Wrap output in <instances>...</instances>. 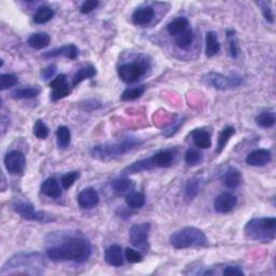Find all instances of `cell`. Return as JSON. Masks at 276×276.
I'll list each match as a JSON object with an SVG mask.
<instances>
[{
  "mask_svg": "<svg viewBox=\"0 0 276 276\" xmlns=\"http://www.w3.org/2000/svg\"><path fill=\"white\" fill-rule=\"evenodd\" d=\"M223 185L228 189H236L242 182V175L235 167H229L222 177Z\"/></svg>",
  "mask_w": 276,
  "mask_h": 276,
  "instance_id": "cell-19",
  "label": "cell"
},
{
  "mask_svg": "<svg viewBox=\"0 0 276 276\" xmlns=\"http://www.w3.org/2000/svg\"><path fill=\"white\" fill-rule=\"evenodd\" d=\"M55 16V12L50 7H40L34 16V22L36 24H46L51 21Z\"/></svg>",
  "mask_w": 276,
  "mask_h": 276,
  "instance_id": "cell-30",
  "label": "cell"
},
{
  "mask_svg": "<svg viewBox=\"0 0 276 276\" xmlns=\"http://www.w3.org/2000/svg\"><path fill=\"white\" fill-rule=\"evenodd\" d=\"M56 70H58V67H56L55 65H51V66H49L46 69L42 70V73H41L42 80L52 79V78L54 77V75L56 74Z\"/></svg>",
  "mask_w": 276,
  "mask_h": 276,
  "instance_id": "cell-47",
  "label": "cell"
},
{
  "mask_svg": "<svg viewBox=\"0 0 276 276\" xmlns=\"http://www.w3.org/2000/svg\"><path fill=\"white\" fill-rule=\"evenodd\" d=\"M167 32L168 34L171 35V36L177 37L178 35H180L181 33H183L185 31H187L189 28V21L183 18H177L175 20H173L171 23L167 24Z\"/></svg>",
  "mask_w": 276,
  "mask_h": 276,
  "instance_id": "cell-26",
  "label": "cell"
},
{
  "mask_svg": "<svg viewBox=\"0 0 276 276\" xmlns=\"http://www.w3.org/2000/svg\"><path fill=\"white\" fill-rule=\"evenodd\" d=\"M153 168H155V164H154V162H153L152 157H151V158L143 159V160L134 162L133 164L129 165V166L123 169V171L121 172V175L123 177H126V176H130V175H133V174L151 171V169H153Z\"/></svg>",
  "mask_w": 276,
  "mask_h": 276,
  "instance_id": "cell-15",
  "label": "cell"
},
{
  "mask_svg": "<svg viewBox=\"0 0 276 276\" xmlns=\"http://www.w3.org/2000/svg\"><path fill=\"white\" fill-rule=\"evenodd\" d=\"M169 243L176 249H186L206 246L208 239L201 229L195 226H186L174 232L169 237Z\"/></svg>",
  "mask_w": 276,
  "mask_h": 276,
  "instance_id": "cell-5",
  "label": "cell"
},
{
  "mask_svg": "<svg viewBox=\"0 0 276 276\" xmlns=\"http://www.w3.org/2000/svg\"><path fill=\"white\" fill-rule=\"evenodd\" d=\"M237 204V199L230 192H222L214 201V208L219 214H228L234 209Z\"/></svg>",
  "mask_w": 276,
  "mask_h": 276,
  "instance_id": "cell-12",
  "label": "cell"
},
{
  "mask_svg": "<svg viewBox=\"0 0 276 276\" xmlns=\"http://www.w3.org/2000/svg\"><path fill=\"white\" fill-rule=\"evenodd\" d=\"M100 6V3L97 0H88V2H84L80 7V12L82 14H88L95 10L97 7Z\"/></svg>",
  "mask_w": 276,
  "mask_h": 276,
  "instance_id": "cell-45",
  "label": "cell"
},
{
  "mask_svg": "<svg viewBox=\"0 0 276 276\" xmlns=\"http://www.w3.org/2000/svg\"><path fill=\"white\" fill-rule=\"evenodd\" d=\"M151 225L150 223L134 224L130 229V240L137 248H145L148 243Z\"/></svg>",
  "mask_w": 276,
  "mask_h": 276,
  "instance_id": "cell-10",
  "label": "cell"
},
{
  "mask_svg": "<svg viewBox=\"0 0 276 276\" xmlns=\"http://www.w3.org/2000/svg\"><path fill=\"white\" fill-rule=\"evenodd\" d=\"M200 187H201V180L197 178H192L189 179L187 185H186V197L187 200L192 201L195 199V196L197 195L200 191Z\"/></svg>",
  "mask_w": 276,
  "mask_h": 276,
  "instance_id": "cell-38",
  "label": "cell"
},
{
  "mask_svg": "<svg viewBox=\"0 0 276 276\" xmlns=\"http://www.w3.org/2000/svg\"><path fill=\"white\" fill-rule=\"evenodd\" d=\"M202 81L206 84L207 87L213 88L218 91H228L237 89L243 86L244 79L240 76L231 75L224 76L219 73H208L202 77Z\"/></svg>",
  "mask_w": 276,
  "mask_h": 276,
  "instance_id": "cell-6",
  "label": "cell"
},
{
  "mask_svg": "<svg viewBox=\"0 0 276 276\" xmlns=\"http://www.w3.org/2000/svg\"><path fill=\"white\" fill-rule=\"evenodd\" d=\"M223 275H237V276H242L245 275L244 271L240 268L239 266H234V265H228L223 268L222 271Z\"/></svg>",
  "mask_w": 276,
  "mask_h": 276,
  "instance_id": "cell-46",
  "label": "cell"
},
{
  "mask_svg": "<svg viewBox=\"0 0 276 276\" xmlns=\"http://www.w3.org/2000/svg\"><path fill=\"white\" fill-rule=\"evenodd\" d=\"M154 18V10L151 7H144V8H139L133 13L132 21L135 25L144 26L151 23V21Z\"/></svg>",
  "mask_w": 276,
  "mask_h": 276,
  "instance_id": "cell-18",
  "label": "cell"
},
{
  "mask_svg": "<svg viewBox=\"0 0 276 276\" xmlns=\"http://www.w3.org/2000/svg\"><path fill=\"white\" fill-rule=\"evenodd\" d=\"M203 153L197 149H189L185 154V162L188 166H197L203 162Z\"/></svg>",
  "mask_w": 276,
  "mask_h": 276,
  "instance_id": "cell-37",
  "label": "cell"
},
{
  "mask_svg": "<svg viewBox=\"0 0 276 276\" xmlns=\"http://www.w3.org/2000/svg\"><path fill=\"white\" fill-rule=\"evenodd\" d=\"M193 42V32L191 28L189 27L187 31L181 33L180 35L176 37L175 44L181 50H187V49L191 46V44Z\"/></svg>",
  "mask_w": 276,
  "mask_h": 276,
  "instance_id": "cell-34",
  "label": "cell"
},
{
  "mask_svg": "<svg viewBox=\"0 0 276 276\" xmlns=\"http://www.w3.org/2000/svg\"><path fill=\"white\" fill-rule=\"evenodd\" d=\"M96 76V68L93 65H87L77 70L73 77V87L79 86L81 82Z\"/></svg>",
  "mask_w": 276,
  "mask_h": 276,
  "instance_id": "cell-25",
  "label": "cell"
},
{
  "mask_svg": "<svg viewBox=\"0 0 276 276\" xmlns=\"http://www.w3.org/2000/svg\"><path fill=\"white\" fill-rule=\"evenodd\" d=\"M79 176H80L79 172H76V171L64 175L62 177V179H61V183H62L63 189L68 190L70 187H73V185L76 182V180L79 178Z\"/></svg>",
  "mask_w": 276,
  "mask_h": 276,
  "instance_id": "cell-41",
  "label": "cell"
},
{
  "mask_svg": "<svg viewBox=\"0 0 276 276\" xmlns=\"http://www.w3.org/2000/svg\"><path fill=\"white\" fill-rule=\"evenodd\" d=\"M256 4L259 6V8H261V11H262V14H263V18L265 19L266 22L274 23V14H273V10L271 8V3L257 2Z\"/></svg>",
  "mask_w": 276,
  "mask_h": 276,
  "instance_id": "cell-42",
  "label": "cell"
},
{
  "mask_svg": "<svg viewBox=\"0 0 276 276\" xmlns=\"http://www.w3.org/2000/svg\"><path fill=\"white\" fill-rule=\"evenodd\" d=\"M143 141L137 137H126L117 143H107L93 147L91 150V155L96 160L109 162L122 157L125 153L139 147Z\"/></svg>",
  "mask_w": 276,
  "mask_h": 276,
  "instance_id": "cell-3",
  "label": "cell"
},
{
  "mask_svg": "<svg viewBox=\"0 0 276 276\" xmlns=\"http://www.w3.org/2000/svg\"><path fill=\"white\" fill-rule=\"evenodd\" d=\"M19 79L13 74H3L0 76V90L6 91L18 84Z\"/></svg>",
  "mask_w": 276,
  "mask_h": 276,
  "instance_id": "cell-39",
  "label": "cell"
},
{
  "mask_svg": "<svg viewBox=\"0 0 276 276\" xmlns=\"http://www.w3.org/2000/svg\"><path fill=\"white\" fill-rule=\"evenodd\" d=\"M125 203L127 207L132 209H138L141 208L146 203L145 195L140 192H135V191H132V192L127 193L125 196Z\"/></svg>",
  "mask_w": 276,
  "mask_h": 276,
  "instance_id": "cell-31",
  "label": "cell"
},
{
  "mask_svg": "<svg viewBox=\"0 0 276 276\" xmlns=\"http://www.w3.org/2000/svg\"><path fill=\"white\" fill-rule=\"evenodd\" d=\"M155 167L166 168L172 166L174 162V153L169 150H162L152 155Z\"/></svg>",
  "mask_w": 276,
  "mask_h": 276,
  "instance_id": "cell-24",
  "label": "cell"
},
{
  "mask_svg": "<svg viewBox=\"0 0 276 276\" xmlns=\"http://www.w3.org/2000/svg\"><path fill=\"white\" fill-rule=\"evenodd\" d=\"M56 140L61 149H66L72 143V133L67 126H60L56 131Z\"/></svg>",
  "mask_w": 276,
  "mask_h": 276,
  "instance_id": "cell-32",
  "label": "cell"
},
{
  "mask_svg": "<svg viewBox=\"0 0 276 276\" xmlns=\"http://www.w3.org/2000/svg\"><path fill=\"white\" fill-rule=\"evenodd\" d=\"M4 164L7 172L11 175L22 174L26 166V159L24 153L19 150H12L6 154Z\"/></svg>",
  "mask_w": 276,
  "mask_h": 276,
  "instance_id": "cell-9",
  "label": "cell"
},
{
  "mask_svg": "<svg viewBox=\"0 0 276 276\" xmlns=\"http://www.w3.org/2000/svg\"><path fill=\"white\" fill-rule=\"evenodd\" d=\"M51 42V38L47 33H36L31 35L27 39V45L35 50H42L49 47Z\"/></svg>",
  "mask_w": 276,
  "mask_h": 276,
  "instance_id": "cell-21",
  "label": "cell"
},
{
  "mask_svg": "<svg viewBox=\"0 0 276 276\" xmlns=\"http://www.w3.org/2000/svg\"><path fill=\"white\" fill-rule=\"evenodd\" d=\"M40 89L38 87H28L14 90L11 96L14 100H28V98H35L40 94Z\"/></svg>",
  "mask_w": 276,
  "mask_h": 276,
  "instance_id": "cell-27",
  "label": "cell"
},
{
  "mask_svg": "<svg viewBox=\"0 0 276 276\" xmlns=\"http://www.w3.org/2000/svg\"><path fill=\"white\" fill-rule=\"evenodd\" d=\"M47 256L55 262L73 261L83 263L91 257L92 245L87 238L81 236H69L64 238L60 244L47 247Z\"/></svg>",
  "mask_w": 276,
  "mask_h": 276,
  "instance_id": "cell-1",
  "label": "cell"
},
{
  "mask_svg": "<svg viewBox=\"0 0 276 276\" xmlns=\"http://www.w3.org/2000/svg\"><path fill=\"white\" fill-rule=\"evenodd\" d=\"M185 123V119L181 118V119H178L176 120V121L174 123H172L169 126H167L166 129L163 131V135L166 136V137H171L173 135H175V134L178 132L179 127Z\"/></svg>",
  "mask_w": 276,
  "mask_h": 276,
  "instance_id": "cell-44",
  "label": "cell"
},
{
  "mask_svg": "<svg viewBox=\"0 0 276 276\" xmlns=\"http://www.w3.org/2000/svg\"><path fill=\"white\" fill-rule=\"evenodd\" d=\"M77 200L82 209H91L100 203V195L94 188H86L79 193Z\"/></svg>",
  "mask_w": 276,
  "mask_h": 276,
  "instance_id": "cell-13",
  "label": "cell"
},
{
  "mask_svg": "<svg viewBox=\"0 0 276 276\" xmlns=\"http://www.w3.org/2000/svg\"><path fill=\"white\" fill-rule=\"evenodd\" d=\"M124 257L130 263H138L143 261V254H141L138 250L130 248V247L125 249Z\"/></svg>",
  "mask_w": 276,
  "mask_h": 276,
  "instance_id": "cell-43",
  "label": "cell"
},
{
  "mask_svg": "<svg viewBox=\"0 0 276 276\" xmlns=\"http://www.w3.org/2000/svg\"><path fill=\"white\" fill-rule=\"evenodd\" d=\"M134 187H135V183L127 178H119L111 182L112 190L120 194H127L132 192Z\"/></svg>",
  "mask_w": 276,
  "mask_h": 276,
  "instance_id": "cell-28",
  "label": "cell"
},
{
  "mask_svg": "<svg viewBox=\"0 0 276 276\" xmlns=\"http://www.w3.org/2000/svg\"><path fill=\"white\" fill-rule=\"evenodd\" d=\"M78 54H79V50H78V48L75 45H66L61 48H56L54 50L46 52L44 54V58L52 59L64 56V58H66L68 60H76Z\"/></svg>",
  "mask_w": 276,
  "mask_h": 276,
  "instance_id": "cell-17",
  "label": "cell"
},
{
  "mask_svg": "<svg viewBox=\"0 0 276 276\" xmlns=\"http://www.w3.org/2000/svg\"><path fill=\"white\" fill-rule=\"evenodd\" d=\"M105 261L111 266L119 267L124 264V254L122 247L117 244L110 245L105 250Z\"/></svg>",
  "mask_w": 276,
  "mask_h": 276,
  "instance_id": "cell-14",
  "label": "cell"
},
{
  "mask_svg": "<svg viewBox=\"0 0 276 276\" xmlns=\"http://www.w3.org/2000/svg\"><path fill=\"white\" fill-rule=\"evenodd\" d=\"M226 40L229 44V52L232 59H237L239 53V47H238V40L236 37V33L233 30L226 31Z\"/></svg>",
  "mask_w": 276,
  "mask_h": 276,
  "instance_id": "cell-35",
  "label": "cell"
},
{
  "mask_svg": "<svg viewBox=\"0 0 276 276\" xmlns=\"http://www.w3.org/2000/svg\"><path fill=\"white\" fill-rule=\"evenodd\" d=\"M13 209L17 214L26 219V220L37 222H48L51 220L45 211L37 210L32 203L18 202L16 204H13Z\"/></svg>",
  "mask_w": 276,
  "mask_h": 276,
  "instance_id": "cell-8",
  "label": "cell"
},
{
  "mask_svg": "<svg viewBox=\"0 0 276 276\" xmlns=\"http://www.w3.org/2000/svg\"><path fill=\"white\" fill-rule=\"evenodd\" d=\"M41 192L51 199H59L62 195L61 186L55 178L46 179L41 185Z\"/></svg>",
  "mask_w": 276,
  "mask_h": 276,
  "instance_id": "cell-22",
  "label": "cell"
},
{
  "mask_svg": "<svg viewBox=\"0 0 276 276\" xmlns=\"http://www.w3.org/2000/svg\"><path fill=\"white\" fill-rule=\"evenodd\" d=\"M146 87L145 86H140V87H134V88H129L124 90V92L121 95V100L125 102H130V101H135L137 98H139L141 95L145 93Z\"/></svg>",
  "mask_w": 276,
  "mask_h": 276,
  "instance_id": "cell-36",
  "label": "cell"
},
{
  "mask_svg": "<svg viewBox=\"0 0 276 276\" xmlns=\"http://www.w3.org/2000/svg\"><path fill=\"white\" fill-rule=\"evenodd\" d=\"M146 62L125 63L118 68L119 78L125 83H134L138 81L147 72Z\"/></svg>",
  "mask_w": 276,
  "mask_h": 276,
  "instance_id": "cell-7",
  "label": "cell"
},
{
  "mask_svg": "<svg viewBox=\"0 0 276 276\" xmlns=\"http://www.w3.org/2000/svg\"><path fill=\"white\" fill-rule=\"evenodd\" d=\"M220 42L218 40V36L215 32H208L205 38V54L208 58H213L220 51Z\"/></svg>",
  "mask_w": 276,
  "mask_h": 276,
  "instance_id": "cell-23",
  "label": "cell"
},
{
  "mask_svg": "<svg viewBox=\"0 0 276 276\" xmlns=\"http://www.w3.org/2000/svg\"><path fill=\"white\" fill-rule=\"evenodd\" d=\"M47 262L45 257L39 252H19L5 262L2 267L3 276L5 275H40L45 272Z\"/></svg>",
  "mask_w": 276,
  "mask_h": 276,
  "instance_id": "cell-2",
  "label": "cell"
},
{
  "mask_svg": "<svg viewBox=\"0 0 276 276\" xmlns=\"http://www.w3.org/2000/svg\"><path fill=\"white\" fill-rule=\"evenodd\" d=\"M49 133H50V131H49L48 125L42 120H37L34 125L35 136L39 139H46L49 136Z\"/></svg>",
  "mask_w": 276,
  "mask_h": 276,
  "instance_id": "cell-40",
  "label": "cell"
},
{
  "mask_svg": "<svg viewBox=\"0 0 276 276\" xmlns=\"http://www.w3.org/2000/svg\"><path fill=\"white\" fill-rule=\"evenodd\" d=\"M191 137H192L194 145L200 149H208L211 147L210 134L207 131L196 129L191 132Z\"/></svg>",
  "mask_w": 276,
  "mask_h": 276,
  "instance_id": "cell-20",
  "label": "cell"
},
{
  "mask_svg": "<svg viewBox=\"0 0 276 276\" xmlns=\"http://www.w3.org/2000/svg\"><path fill=\"white\" fill-rule=\"evenodd\" d=\"M244 233L250 240L261 243L273 242L276 237V218H253L246 223Z\"/></svg>",
  "mask_w": 276,
  "mask_h": 276,
  "instance_id": "cell-4",
  "label": "cell"
},
{
  "mask_svg": "<svg viewBox=\"0 0 276 276\" xmlns=\"http://www.w3.org/2000/svg\"><path fill=\"white\" fill-rule=\"evenodd\" d=\"M50 88L52 90L51 98L54 102L60 101L62 98H65L72 93V89H70L67 78L64 74H61L53 78V80L50 82Z\"/></svg>",
  "mask_w": 276,
  "mask_h": 276,
  "instance_id": "cell-11",
  "label": "cell"
},
{
  "mask_svg": "<svg viewBox=\"0 0 276 276\" xmlns=\"http://www.w3.org/2000/svg\"><path fill=\"white\" fill-rule=\"evenodd\" d=\"M272 160L271 152L266 149H257L250 152L246 158V163L250 166H264Z\"/></svg>",
  "mask_w": 276,
  "mask_h": 276,
  "instance_id": "cell-16",
  "label": "cell"
},
{
  "mask_svg": "<svg viewBox=\"0 0 276 276\" xmlns=\"http://www.w3.org/2000/svg\"><path fill=\"white\" fill-rule=\"evenodd\" d=\"M276 121L275 113L272 111H263L256 117V123L262 129H271Z\"/></svg>",
  "mask_w": 276,
  "mask_h": 276,
  "instance_id": "cell-33",
  "label": "cell"
},
{
  "mask_svg": "<svg viewBox=\"0 0 276 276\" xmlns=\"http://www.w3.org/2000/svg\"><path fill=\"white\" fill-rule=\"evenodd\" d=\"M234 134H235V129L233 126H226L225 129H223L220 132L217 141V149H216L217 154H220L223 151L226 144L229 143L230 138L234 135Z\"/></svg>",
  "mask_w": 276,
  "mask_h": 276,
  "instance_id": "cell-29",
  "label": "cell"
}]
</instances>
